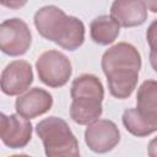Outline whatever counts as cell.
<instances>
[{
    "mask_svg": "<svg viewBox=\"0 0 157 157\" xmlns=\"http://www.w3.org/2000/svg\"><path fill=\"white\" fill-rule=\"evenodd\" d=\"M36 134L40 137L48 157L80 156L78 141L69 124L58 117H49L36 125Z\"/></svg>",
    "mask_w": 157,
    "mask_h": 157,
    "instance_id": "obj_1",
    "label": "cell"
},
{
    "mask_svg": "<svg viewBox=\"0 0 157 157\" xmlns=\"http://www.w3.org/2000/svg\"><path fill=\"white\" fill-rule=\"evenodd\" d=\"M39 80L48 87L59 88L67 83L72 74L69 58L59 50H47L36 61Z\"/></svg>",
    "mask_w": 157,
    "mask_h": 157,
    "instance_id": "obj_2",
    "label": "cell"
},
{
    "mask_svg": "<svg viewBox=\"0 0 157 157\" xmlns=\"http://www.w3.org/2000/svg\"><path fill=\"white\" fill-rule=\"evenodd\" d=\"M33 21L38 33L44 39L54 42L60 47L71 25L72 16H67L58 6L47 5L34 13Z\"/></svg>",
    "mask_w": 157,
    "mask_h": 157,
    "instance_id": "obj_3",
    "label": "cell"
},
{
    "mask_svg": "<svg viewBox=\"0 0 157 157\" xmlns=\"http://www.w3.org/2000/svg\"><path fill=\"white\" fill-rule=\"evenodd\" d=\"M32 43L29 27L23 20L9 18L0 23V50L10 56L27 53Z\"/></svg>",
    "mask_w": 157,
    "mask_h": 157,
    "instance_id": "obj_4",
    "label": "cell"
},
{
    "mask_svg": "<svg viewBox=\"0 0 157 157\" xmlns=\"http://www.w3.org/2000/svg\"><path fill=\"white\" fill-rule=\"evenodd\" d=\"M141 64V54L132 44L126 42H120L107 49L101 60V66L104 75L113 71H140Z\"/></svg>",
    "mask_w": 157,
    "mask_h": 157,
    "instance_id": "obj_5",
    "label": "cell"
},
{
    "mask_svg": "<svg viewBox=\"0 0 157 157\" xmlns=\"http://www.w3.org/2000/svg\"><path fill=\"white\" fill-rule=\"evenodd\" d=\"M120 141V131L114 121L108 119H96L85 130V142L96 153L112 151Z\"/></svg>",
    "mask_w": 157,
    "mask_h": 157,
    "instance_id": "obj_6",
    "label": "cell"
},
{
    "mask_svg": "<svg viewBox=\"0 0 157 157\" xmlns=\"http://www.w3.org/2000/svg\"><path fill=\"white\" fill-rule=\"evenodd\" d=\"M33 82V70L26 60H13L0 75V90L6 96H20Z\"/></svg>",
    "mask_w": 157,
    "mask_h": 157,
    "instance_id": "obj_7",
    "label": "cell"
},
{
    "mask_svg": "<svg viewBox=\"0 0 157 157\" xmlns=\"http://www.w3.org/2000/svg\"><path fill=\"white\" fill-rule=\"evenodd\" d=\"M53 107V96L39 87H33L29 91L20 94L15 102L16 113L26 119H34Z\"/></svg>",
    "mask_w": 157,
    "mask_h": 157,
    "instance_id": "obj_8",
    "label": "cell"
},
{
    "mask_svg": "<svg viewBox=\"0 0 157 157\" xmlns=\"http://www.w3.org/2000/svg\"><path fill=\"white\" fill-rule=\"evenodd\" d=\"M110 17L120 27H137L147 20V9L144 0H114Z\"/></svg>",
    "mask_w": 157,
    "mask_h": 157,
    "instance_id": "obj_9",
    "label": "cell"
},
{
    "mask_svg": "<svg viewBox=\"0 0 157 157\" xmlns=\"http://www.w3.org/2000/svg\"><path fill=\"white\" fill-rule=\"evenodd\" d=\"M32 124L29 119L21 115L11 114L9 115V125L5 135L2 136V142L9 148H23L32 139Z\"/></svg>",
    "mask_w": 157,
    "mask_h": 157,
    "instance_id": "obj_10",
    "label": "cell"
},
{
    "mask_svg": "<svg viewBox=\"0 0 157 157\" xmlns=\"http://www.w3.org/2000/svg\"><path fill=\"white\" fill-rule=\"evenodd\" d=\"M70 94L72 99H92L103 102L104 87L96 75L82 74L72 81Z\"/></svg>",
    "mask_w": 157,
    "mask_h": 157,
    "instance_id": "obj_11",
    "label": "cell"
},
{
    "mask_svg": "<svg viewBox=\"0 0 157 157\" xmlns=\"http://www.w3.org/2000/svg\"><path fill=\"white\" fill-rule=\"evenodd\" d=\"M139 72L135 70L114 71L105 75L109 92L118 99H125L131 96L139 81Z\"/></svg>",
    "mask_w": 157,
    "mask_h": 157,
    "instance_id": "obj_12",
    "label": "cell"
},
{
    "mask_svg": "<svg viewBox=\"0 0 157 157\" xmlns=\"http://www.w3.org/2000/svg\"><path fill=\"white\" fill-rule=\"evenodd\" d=\"M120 26L110 17V15H101L90 25L91 39L99 45L112 44L119 36Z\"/></svg>",
    "mask_w": 157,
    "mask_h": 157,
    "instance_id": "obj_13",
    "label": "cell"
},
{
    "mask_svg": "<svg viewBox=\"0 0 157 157\" xmlns=\"http://www.w3.org/2000/svg\"><path fill=\"white\" fill-rule=\"evenodd\" d=\"M136 109L151 121L157 123V82L155 80H146L139 87Z\"/></svg>",
    "mask_w": 157,
    "mask_h": 157,
    "instance_id": "obj_14",
    "label": "cell"
},
{
    "mask_svg": "<svg viewBox=\"0 0 157 157\" xmlns=\"http://www.w3.org/2000/svg\"><path fill=\"white\" fill-rule=\"evenodd\" d=\"M102 102L91 99H72L70 118L78 125H88L102 115Z\"/></svg>",
    "mask_w": 157,
    "mask_h": 157,
    "instance_id": "obj_15",
    "label": "cell"
},
{
    "mask_svg": "<svg viewBox=\"0 0 157 157\" xmlns=\"http://www.w3.org/2000/svg\"><path fill=\"white\" fill-rule=\"evenodd\" d=\"M123 125L125 129L134 136L145 137L148 136L157 130V123L151 121L146 117H144L136 108L125 109L121 117Z\"/></svg>",
    "mask_w": 157,
    "mask_h": 157,
    "instance_id": "obj_16",
    "label": "cell"
},
{
    "mask_svg": "<svg viewBox=\"0 0 157 157\" xmlns=\"http://www.w3.org/2000/svg\"><path fill=\"white\" fill-rule=\"evenodd\" d=\"M28 0H0V5L11 9V10H17L23 7L27 4Z\"/></svg>",
    "mask_w": 157,
    "mask_h": 157,
    "instance_id": "obj_17",
    "label": "cell"
},
{
    "mask_svg": "<svg viewBox=\"0 0 157 157\" xmlns=\"http://www.w3.org/2000/svg\"><path fill=\"white\" fill-rule=\"evenodd\" d=\"M7 125H9V117L0 112V139H2V136L5 135Z\"/></svg>",
    "mask_w": 157,
    "mask_h": 157,
    "instance_id": "obj_18",
    "label": "cell"
},
{
    "mask_svg": "<svg viewBox=\"0 0 157 157\" xmlns=\"http://www.w3.org/2000/svg\"><path fill=\"white\" fill-rule=\"evenodd\" d=\"M156 1H157V0H144L146 9L151 10V12H153V13L157 11V5H156Z\"/></svg>",
    "mask_w": 157,
    "mask_h": 157,
    "instance_id": "obj_19",
    "label": "cell"
}]
</instances>
